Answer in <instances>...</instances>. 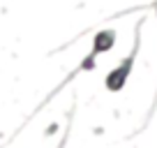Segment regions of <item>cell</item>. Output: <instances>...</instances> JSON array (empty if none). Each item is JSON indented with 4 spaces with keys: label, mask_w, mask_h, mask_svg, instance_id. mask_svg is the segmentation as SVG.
Here are the masks:
<instances>
[{
    "label": "cell",
    "mask_w": 157,
    "mask_h": 148,
    "mask_svg": "<svg viewBox=\"0 0 157 148\" xmlns=\"http://www.w3.org/2000/svg\"><path fill=\"white\" fill-rule=\"evenodd\" d=\"M139 30H141V23L136 28V35H134V44H132V51L125 56L120 63H116V67L109 69V74L104 76V88L109 93H120V90L127 86L129 76L134 72V63H136V53H139V46H141V37H139Z\"/></svg>",
    "instance_id": "obj_1"
},
{
    "label": "cell",
    "mask_w": 157,
    "mask_h": 148,
    "mask_svg": "<svg viewBox=\"0 0 157 148\" xmlns=\"http://www.w3.org/2000/svg\"><path fill=\"white\" fill-rule=\"evenodd\" d=\"M155 19H157V0H155Z\"/></svg>",
    "instance_id": "obj_3"
},
{
    "label": "cell",
    "mask_w": 157,
    "mask_h": 148,
    "mask_svg": "<svg viewBox=\"0 0 157 148\" xmlns=\"http://www.w3.org/2000/svg\"><path fill=\"white\" fill-rule=\"evenodd\" d=\"M116 37H118V33H116L113 28H106V30H99V33H95L93 46H90V56H95V58H97L99 53H106V51H111L113 44H116Z\"/></svg>",
    "instance_id": "obj_2"
},
{
    "label": "cell",
    "mask_w": 157,
    "mask_h": 148,
    "mask_svg": "<svg viewBox=\"0 0 157 148\" xmlns=\"http://www.w3.org/2000/svg\"><path fill=\"white\" fill-rule=\"evenodd\" d=\"M58 148H63V146H58Z\"/></svg>",
    "instance_id": "obj_4"
}]
</instances>
